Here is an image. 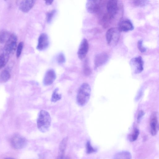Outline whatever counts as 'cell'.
<instances>
[{"label":"cell","mask_w":159,"mask_h":159,"mask_svg":"<svg viewBox=\"0 0 159 159\" xmlns=\"http://www.w3.org/2000/svg\"><path fill=\"white\" fill-rule=\"evenodd\" d=\"M91 88L89 84L83 83L80 87L77 94L76 101L79 106H85L89 101L91 95Z\"/></svg>","instance_id":"obj_1"},{"label":"cell","mask_w":159,"mask_h":159,"mask_svg":"<svg viewBox=\"0 0 159 159\" xmlns=\"http://www.w3.org/2000/svg\"><path fill=\"white\" fill-rule=\"evenodd\" d=\"M51 117L49 113L44 110H41L37 119V125L40 131L45 133L48 131L51 124Z\"/></svg>","instance_id":"obj_2"},{"label":"cell","mask_w":159,"mask_h":159,"mask_svg":"<svg viewBox=\"0 0 159 159\" xmlns=\"http://www.w3.org/2000/svg\"><path fill=\"white\" fill-rule=\"evenodd\" d=\"M120 36V32L118 28H111L106 32V38L107 44L109 45L117 44Z\"/></svg>","instance_id":"obj_3"},{"label":"cell","mask_w":159,"mask_h":159,"mask_svg":"<svg viewBox=\"0 0 159 159\" xmlns=\"http://www.w3.org/2000/svg\"><path fill=\"white\" fill-rule=\"evenodd\" d=\"M129 64L134 74L140 73L143 70L144 62L140 56L132 58L130 61Z\"/></svg>","instance_id":"obj_4"},{"label":"cell","mask_w":159,"mask_h":159,"mask_svg":"<svg viewBox=\"0 0 159 159\" xmlns=\"http://www.w3.org/2000/svg\"><path fill=\"white\" fill-rule=\"evenodd\" d=\"M17 41L16 36L13 34H11L5 43L4 50L9 55L13 53L16 48Z\"/></svg>","instance_id":"obj_5"},{"label":"cell","mask_w":159,"mask_h":159,"mask_svg":"<svg viewBox=\"0 0 159 159\" xmlns=\"http://www.w3.org/2000/svg\"><path fill=\"white\" fill-rule=\"evenodd\" d=\"M27 142L25 138L18 134L14 135L10 140L11 146L18 149L24 148L27 144Z\"/></svg>","instance_id":"obj_6"},{"label":"cell","mask_w":159,"mask_h":159,"mask_svg":"<svg viewBox=\"0 0 159 159\" xmlns=\"http://www.w3.org/2000/svg\"><path fill=\"white\" fill-rule=\"evenodd\" d=\"M149 127L151 135L152 136L156 135L159 130L158 114L156 112H153L150 116Z\"/></svg>","instance_id":"obj_7"},{"label":"cell","mask_w":159,"mask_h":159,"mask_svg":"<svg viewBox=\"0 0 159 159\" xmlns=\"http://www.w3.org/2000/svg\"><path fill=\"white\" fill-rule=\"evenodd\" d=\"M107 14L113 19L114 18L119 11L118 1L110 0L107 2Z\"/></svg>","instance_id":"obj_8"},{"label":"cell","mask_w":159,"mask_h":159,"mask_svg":"<svg viewBox=\"0 0 159 159\" xmlns=\"http://www.w3.org/2000/svg\"><path fill=\"white\" fill-rule=\"evenodd\" d=\"M109 56L105 52H102L97 54L94 59V69H97L98 67L105 64L108 61Z\"/></svg>","instance_id":"obj_9"},{"label":"cell","mask_w":159,"mask_h":159,"mask_svg":"<svg viewBox=\"0 0 159 159\" xmlns=\"http://www.w3.org/2000/svg\"><path fill=\"white\" fill-rule=\"evenodd\" d=\"M49 44V40L48 35L45 33L41 34L38 40L37 48L39 50L43 51L46 49Z\"/></svg>","instance_id":"obj_10"},{"label":"cell","mask_w":159,"mask_h":159,"mask_svg":"<svg viewBox=\"0 0 159 159\" xmlns=\"http://www.w3.org/2000/svg\"><path fill=\"white\" fill-rule=\"evenodd\" d=\"M89 49L88 42L87 39H84L80 43L77 52L78 57L80 59L82 60L85 57Z\"/></svg>","instance_id":"obj_11"},{"label":"cell","mask_w":159,"mask_h":159,"mask_svg":"<svg viewBox=\"0 0 159 159\" xmlns=\"http://www.w3.org/2000/svg\"><path fill=\"white\" fill-rule=\"evenodd\" d=\"M100 0H88L86 4V8L88 12L90 13L98 12L100 9Z\"/></svg>","instance_id":"obj_12"},{"label":"cell","mask_w":159,"mask_h":159,"mask_svg":"<svg viewBox=\"0 0 159 159\" xmlns=\"http://www.w3.org/2000/svg\"><path fill=\"white\" fill-rule=\"evenodd\" d=\"M117 28L120 32H126L133 30L134 26L131 21L127 19L122 20L119 23Z\"/></svg>","instance_id":"obj_13"},{"label":"cell","mask_w":159,"mask_h":159,"mask_svg":"<svg viewBox=\"0 0 159 159\" xmlns=\"http://www.w3.org/2000/svg\"><path fill=\"white\" fill-rule=\"evenodd\" d=\"M56 77L55 71L52 69L48 70L43 78V83L45 86H48L52 84L54 81Z\"/></svg>","instance_id":"obj_14"},{"label":"cell","mask_w":159,"mask_h":159,"mask_svg":"<svg viewBox=\"0 0 159 159\" xmlns=\"http://www.w3.org/2000/svg\"><path fill=\"white\" fill-rule=\"evenodd\" d=\"M35 2V1L32 0L21 1L19 4V8L22 12H27L32 8Z\"/></svg>","instance_id":"obj_15"},{"label":"cell","mask_w":159,"mask_h":159,"mask_svg":"<svg viewBox=\"0 0 159 159\" xmlns=\"http://www.w3.org/2000/svg\"><path fill=\"white\" fill-rule=\"evenodd\" d=\"M68 138H64L61 142L59 146V152L58 157L60 158H65V153L67 145Z\"/></svg>","instance_id":"obj_16"},{"label":"cell","mask_w":159,"mask_h":159,"mask_svg":"<svg viewBox=\"0 0 159 159\" xmlns=\"http://www.w3.org/2000/svg\"><path fill=\"white\" fill-rule=\"evenodd\" d=\"M112 159H132V156L129 152L124 151L116 153Z\"/></svg>","instance_id":"obj_17"},{"label":"cell","mask_w":159,"mask_h":159,"mask_svg":"<svg viewBox=\"0 0 159 159\" xmlns=\"http://www.w3.org/2000/svg\"><path fill=\"white\" fill-rule=\"evenodd\" d=\"M9 54L6 52L3 49V51L0 53V69L4 67L8 62Z\"/></svg>","instance_id":"obj_18"},{"label":"cell","mask_w":159,"mask_h":159,"mask_svg":"<svg viewBox=\"0 0 159 159\" xmlns=\"http://www.w3.org/2000/svg\"><path fill=\"white\" fill-rule=\"evenodd\" d=\"M10 72L7 69L3 70L0 74V83H4L7 81L10 78Z\"/></svg>","instance_id":"obj_19"},{"label":"cell","mask_w":159,"mask_h":159,"mask_svg":"<svg viewBox=\"0 0 159 159\" xmlns=\"http://www.w3.org/2000/svg\"><path fill=\"white\" fill-rule=\"evenodd\" d=\"M11 34L6 30H3L0 32V43H6Z\"/></svg>","instance_id":"obj_20"},{"label":"cell","mask_w":159,"mask_h":159,"mask_svg":"<svg viewBox=\"0 0 159 159\" xmlns=\"http://www.w3.org/2000/svg\"><path fill=\"white\" fill-rule=\"evenodd\" d=\"M58 89L57 88H56L54 90L51 99L52 102H56L61 99V95L58 93Z\"/></svg>","instance_id":"obj_21"},{"label":"cell","mask_w":159,"mask_h":159,"mask_svg":"<svg viewBox=\"0 0 159 159\" xmlns=\"http://www.w3.org/2000/svg\"><path fill=\"white\" fill-rule=\"evenodd\" d=\"M139 134V130L137 128L135 129L132 134L129 135V138L130 141L131 142L135 141L138 138Z\"/></svg>","instance_id":"obj_22"},{"label":"cell","mask_w":159,"mask_h":159,"mask_svg":"<svg viewBox=\"0 0 159 159\" xmlns=\"http://www.w3.org/2000/svg\"><path fill=\"white\" fill-rule=\"evenodd\" d=\"M86 151L87 154L93 153L96 151V149L93 148L91 145L90 142L88 141L86 144Z\"/></svg>","instance_id":"obj_23"},{"label":"cell","mask_w":159,"mask_h":159,"mask_svg":"<svg viewBox=\"0 0 159 159\" xmlns=\"http://www.w3.org/2000/svg\"><path fill=\"white\" fill-rule=\"evenodd\" d=\"M56 11L55 10H53L49 11L47 14L46 20L48 23L51 22L55 16Z\"/></svg>","instance_id":"obj_24"},{"label":"cell","mask_w":159,"mask_h":159,"mask_svg":"<svg viewBox=\"0 0 159 159\" xmlns=\"http://www.w3.org/2000/svg\"><path fill=\"white\" fill-rule=\"evenodd\" d=\"M148 0H133V3L135 6L142 7L145 6L148 2Z\"/></svg>","instance_id":"obj_25"},{"label":"cell","mask_w":159,"mask_h":159,"mask_svg":"<svg viewBox=\"0 0 159 159\" xmlns=\"http://www.w3.org/2000/svg\"><path fill=\"white\" fill-rule=\"evenodd\" d=\"M57 61L58 63L60 64H62L65 62L66 58L63 53H59L57 57Z\"/></svg>","instance_id":"obj_26"},{"label":"cell","mask_w":159,"mask_h":159,"mask_svg":"<svg viewBox=\"0 0 159 159\" xmlns=\"http://www.w3.org/2000/svg\"><path fill=\"white\" fill-rule=\"evenodd\" d=\"M23 46L24 44L22 42H20L18 44L16 52V56L17 58H19L20 57L22 51Z\"/></svg>","instance_id":"obj_27"},{"label":"cell","mask_w":159,"mask_h":159,"mask_svg":"<svg viewBox=\"0 0 159 159\" xmlns=\"http://www.w3.org/2000/svg\"><path fill=\"white\" fill-rule=\"evenodd\" d=\"M137 47L141 53H143L146 51V48L143 45V40L142 39L138 40L137 43Z\"/></svg>","instance_id":"obj_28"},{"label":"cell","mask_w":159,"mask_h":159,"mask_svg":"<svg viewBox=\"0 0 159 159\" xmlns=\"http://www.w3.org/2000/svg\"><path fill=\"white\" fill-rule=\"evenodd\" d=\"M88 62L86 61L84 66V73L86 75H89L91 72V69L88 65Z\"/></svg>","instance_id":"obj_29"},{"label":"cell","mask_w":159,"mask_h":159,"mask_svg":"<svg viewBox=\"0 0 159 159\" xmlns=\"http://www.w3.org/2000/svg\"><path fill=\"white\" fill-rule=\"evenodd\" d=\"M144 115V112L143 111L141 110L139 112L137 117V120L138 122L140 121Z\"/></svg>","instance_id":"obj_30"},{"label":"cell","mask_w":159,"mask_h":159,"mask_svg":"<svg viewBox=\"0 0 159 159\" xmlns=\"http://www.w3.org/2000/svg\"><path fill=\"white\" fill-rule=\"evenodd\" d=\"M53 1H45V3L47 5H50L52 4Z\"/></svg>","instance_id":"obj_31"},{"label":"cell","mask_w":159,"mask_h":159,"mask_svg":"<svg viewBox=\"0 0 159 159\" xmlns=\"http://www.w3.org/2000/svg\"><path fill=\"white\" fill-rule=\"evenodd\" d=\"M4 159H15L13 158L12 157H7L5 158Z\"/></svg>","instance_id":"obj_32"}]
</instances>
